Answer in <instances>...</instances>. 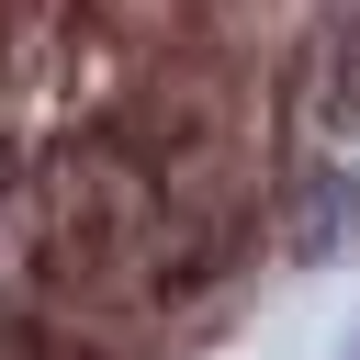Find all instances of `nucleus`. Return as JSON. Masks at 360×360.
<instances>
[{
	"label": "nucleus",
	"mask_w": 360,
	"mask_h": 360,
	"mask_svg": "<svg viewBox=\"0 0 360 360\" xmlns=\"http://www.w3.org/2000/svg\"><path fill=\"white\" fill-rule=\"evenodd\" d=\"M349 225H360V191H315V202L292 214V248H304V259H338Z\"/></svg>",
	"instance_id": "nucleus-1"
}]
</instances>
